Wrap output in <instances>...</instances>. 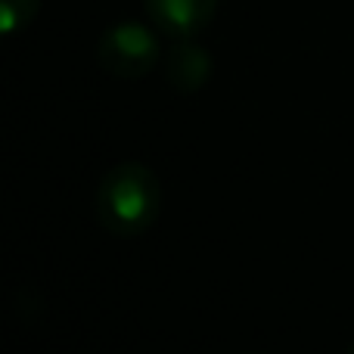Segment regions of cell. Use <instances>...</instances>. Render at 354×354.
Segmentation results:
<instances>
[{
	"label": "cell",
	"instance_id": "cell-5",
	"mask_svg": "<svg viewBox=\"0 0 354 354\" xmlns=\"http://www.w3.org/2000/svg\"><path fill=\"white\" fill-rule=\"evenodd\" d=\"M37 12H41V0H0V28L3 35H16L35 22Z\"/></svg>",
	"mask_w": 354,
	"mask_h": 354
},
{
	"label": "cell",
	"instance_id": "cell-1",
	"mask_svg": "<svg viewBox=\"0 0 354 354\" xmlns=\"http://www.w3.org/2000/svg\"><path fill=\"white\" fill-rule=\"evenodd\" d=\"M93 212L112 236H140L162 214V183L143 162H118L97 183Z\"/></svg>",
	"mask_w": 354,
	"mask_h": 354
},
{
	"label": "cell",
	"instance_id": "cell-4",
	"mask_svg": "<svg viewBox=\"0 0 354 354\" xmlns=\"http://www.w3.org/2000/svg\"><path fill=\"white\" fill-rule=\"evenodd\" d=\"M212 53L193 37H177L165 56V81L177 93H196L212 78Z\"/></svg>",
	"mask_w": 354,
	"mask_h": 354
},
{
	"label": "cell",
	"instance_id": "cell-3",
	"mask_svg": "<svg viewBox=\"0 0 354 354\" xmlns=\"http://www.w3.org/2000/svg\"><path fill=\"white\" fill-rule=\"evenodd\" d=\"M221 0H143L149 22L168 37H196L218 16Z\"/></svg>",
	"mask_w": 354,
	"mask_h": 354
},
{
	"label": "cell",
	"instance_id": "cell-2",
	"mask_svg": "<svg viewBox=\"0 0 354 354\" xmlns=\"http://www.w3.org/2000/svg\"><path fill=\"white\" fill-rule=\"evenodd\" d=\"M162 47L153 28L143 22H115L103 31L97 44V62L100 68L122 81H140L159 66Z\"/></svg>",
	"mask_w": 354,
	"mask_h": 354
},
{
	"label": "cell",
	"instance_id": "cell-6",
	"mask_svg": "<svg viewBox=\"0 0 354 354\" xmlns=\"http://www.w3.org/2000/svg\"><path fill=\"white\" fill-rule=\"evenodd\" d=\"M348 354H354V339H351V345H348Z\"/></svg>",
	"mask_w": 354,
	"mask_h": 354
},
{
	"label": "cell",
	"instance_id": "cell-7",
	"mask_svg": "<svg viewBox=\"0 0 354 354\" xmlns=\"http://www.w3.org/2000/svg\"><path fill=\"white\" fill-rule=\"evenodd\" d=\"M245 354H255V351H245Z\"/></svg>",
	"mask_w": 354,
	"mask_h": 354
}]
</instances>
